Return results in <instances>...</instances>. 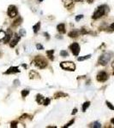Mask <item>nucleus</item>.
<instances>
[{
    "instance_id": "nucleus-28",
    "label": "nucleus",
    "mask_w": 114,
    "mask_h": 128,
    "mask_svg": "<svg viewBox=\"0 0 114 128\" xmlns=\"http://www.w3.org/2000/svg\"><path fill=\"white\" fill-rule=\"evenodd\" d=\"M25 34H26V31H25V29H20V31H19V35L22 37L25 36Z\"/></svg>"
},
{
    "instance_id": "nucleus-15",
    "label": "nucleus",
    "mask_w": 114,
    "mask_h": 128,
    "mask_svg": "<svg viewBox=\"0 0 114 128\" xmlns=\"http://www.w3.org/2000/svg\"><path fill=\"white\" fill-rule=\"evenodd\" d=\"M68 97L67 94H65L61 92H57V93H55L53 95V97L55 98V99H58V98H60V97Z\"/></svg>"
},
{
    "instance_id": "nucleus-16",
    "label": "nucleus",
    "mask_w": 114,
    "mask_h": 128,
    "mask_svg": "<svg viewBox=\"0 0 114 128\" xmlns=\"http://www.w3.org/2000/svg\"><path fill=\"white\" fill-rule=\"evenodd\" d=\"M54 50H50V51H46V55L47 57H48L49 59L51 60V61H53L54 60V56H53V54H54Z\"/></svg>"
},
{
    "instance_id": "nucleus-2",
    "label": "nucleus",
    "mask_w": 114,
    "mask_h": 128,
    "mask_svg": "<svg viewBox=\"0 0 114 128\" xmlns=\"http://www.w3.org/2000/svg\"><path fill=\"white\" fill-rule=\"evenodd\" d=\"M32 63L34 66H36L38 68H40V69H43L47 67L46 60L42 56H35L34 59L33 60Z\"/></svg>"
},
{
    "instance_id": "nucleus-9",
    "label": "nucleus",
    "mask_w": 114,
    "mask_h": 128,
    "mask_svg": "<svg viewBox=\"0 0 114 128\" xmlns=\"http://www.w3.org/2000/svg\"><path fill=\"white\" fill-rule=\"evenodd\" d=\"M75 0H62L63 6H64L66 9H68V10L73 8L74 4H75Z\"/></svg>"
},
{
    "instance_id": "nucleus-37",
    "label": "nucleus",
    "mask_w": 114,
    "mask_h": 128,
    "mask_svg": "<svg viewBox=\"0 0 114 128\" xmlns=\"http://www.w3.org/2000/svg\"><path fill=\"white\" fill-rule=\"evenodd\" d=\"M112 68L114 69V61H112ZM112 74H113V75H114V70H113V73H112Z\"/></svg>"
},
{
    "instance_id": "nucleus-25",
    "label": "nucleus",
    "mask_w": 114,
    "mask_h": 128,
    "mask_svg": "<svg viewBox=\"0 0 114 128\" xmlns=\"http://www.w3.org/2000/svg\"><path fill=\"white\" fill-rule=\"evenodd\" d=\"M80 32H81V33L82 35H85V34H88V33H89V31L87 30L85 27H82V28L81 29V31H80Z\"/></svg>"
},
{
    "instance_id": "nucleus-33",
    "label": "nucleus",
    "mask_w": 114,
    "mask_h": 128,
    "mask_svg": "<svg viewBox=\"0 0 114 128\" xmlns=\"http://www.w3.org/2000/svg\"><path fill=\"white\" fill-rule=\"evenodd\" d=\"M108 29L111 31V32H114V22L112 23L110 26H108Z\"/></svg>"
},
{
    "instance_id": "nucleus-4",
    "label": "nucleus",
    "mask_w": 114,
    "mask_h": 128,
    "mask_svg": "<svg viewBox=\"0 0 114 128\" xmlns=\"http://www.w3.org/2000/svg\"><path fill=\"white\" fill-rule=\"evenodd\" d=\"M60 67L66 71H75V64L73 61H63L60 63Z\"/></svg>"
},
{
    "instance_id": "nucleus-24",
    "label": "nucleus",
    "mask_w": 114,
    "mask_h": 128,
    "mask_svg": "<svg viewBox=\"0 0 114 128\" xmlns=\"http://www.w3.org/2000/svg\"><path fill=\"white\" fill-rule=\"evenodd\" d=\"M60 56H61L62 57H67V56H69V53L66 51H60Z\"/></svg>"
},
{
    "instance_id": "nucleus-19",
    "label": "nucleus",
    "mask_w": 114,
    "mask_h": 128,
    "mask_svg": "<svg viewBox=\"0 0 114 128\" xmlns=\"http://www.w3.org/2000/svg\"><path fill=\"white\" fill-rule=\"evenodd\" d=\"M91 56H92L91 55H87V56H84L78 57V58H77V61H85V60H88V59H89V58H91Z\"/></svg>"
},
{
    "instance_id": "nucleus-31",
    "label": "nucleus",
    "mask_w": 114,
    "mask_h": 128,
    "mask_svg": "<svg viewBox=\"0 0 114 128\" xmlns=\"http://www.w3.org/2000/svg\"><path fill=\"white\" fill-rule=\"evenodd\" d=\"M50 102H51V99H50V98H46V99H45V102H44L43 104H44L45 106H47L50 104Z\"/></svg>"
},
{
    "instance_id": "nucleus-39",
    "label": "nucleus",
    "mask_w": 114,
    "mask_h": 128,
    "mask_svg": "<svg viewBox=\"0 0 114 128\" xmlns=\"http://www.w3.org/2000/svg\"><path fill=\"white\" fill-rule=\"evenodd\" d=\"M111 123H112V125H114V118H112V120H111Z\"/></svg>"
},
{
    "instance_id": "nucleus-32",
    "label": "nucleus",
    "mask_w": 114,
    "mask_h": 128,
    "mask_svg": "<svg viewBox=\"0 0 114 128\" xmlns=\"http://www.w3.org/2000/svg\"><path fill=\"white\" fill-rule=\"evenodd\" d=\"M36 48H37V50H39V51L44 50V46H43L42 45H40V44H37V45H36Z\"/></svg>"
},
{
    "instance_id": "nucleus-38",
    "label": "nucleus",
    "mask_w": 114,
    "mask_h": 128,
    "mask_svg": "<svg viewBox=\"0 0 114 128\" xmlns=\"http://www.w3.org/2000/svg\"><path fill=\"white\" fill-rule=\"evenodd\" d=\"M86 1H87L88 4H92V3L94 2V0H86Z\"/></svg>"
},
{
    "instance_id": "nucleus-20",
    "label": "nucleus",
    "mask_w": 114,
    "mask_h": 128,
    "mask_svg": "<svg viewBox=\"0 0 114 128\" xmlns=\"http://www.w3.org/2000/svg\"><path fill=\"white\" fill-rule=\"evenodd\" d=\"M7 33L3 30H0V42H3L4 39H5V37H6Z\"/></svg>"
},
{
    "instance_id": "nucleus-22",
    "label": "nucleus",
    "mask_w": 114,
    "mask_h": 128,
    "mask_svg": "<svg viewBox=\"0 0 114 128\" xmlns=\"http://www.w3.org/2000/svg\"><path fill=\"white\" fill-rule=\"evenodd\" d=\"M21 94H22V97H26L29 94V91L28 90H23L22 92H21Z\"/></svg>"
},
{
    "instance_id": "nucleus-21",
    "label": "nucleus",
    "mask_w": 114,
    "mask_h": 128,
    "mask_svg": "<svg viewBox=\"0 0 114 128\" xmlns=\"http://www.w3.org/2000/svg\"><path fill=\"white\" fill-rule=\"evenodd\" d=\"M90 106V102H85L83 104H82V107H81V109H82V112H86L87 108H88V107Z\"/></svg>"
},
{
    "instance_id": "nucleus-13",
    "label": "nucleus",
    "mask_w": 114,
    "mask_h": 128,
    "mask_svg": "<svg viewBox=\"0 0 114 128\" xmlns=\"http://www.w3.org/2000/svg\"><path fill=\"white\" fill-rule=\"evenodd\" d=\"M80 33H81V32H79V31L72 30L71 32H69V33H68V35H69V37H70V38H77V37H79Z\"/></svg>"
},
{
    "instance_id": "nucleus-27",
    "label": "nucleus",
    "mask_w": 114,
    "mask_h": 128,
    "mask_svg": "<svg viewBox=\"0 0 114 128\" xmlns=\"http://www.w3.org/2000/svg\"><path fill=\"white\" fill-rule=\"evenodd\" d=\"M17 125H19V123L17 121H12L11 122V124H10V127H18V126Z\"/></svg>"
},
{
    "instance_id": "nucleus-26",
    "label": "nucleus",
    "mask_w": 114,
    "mask_h": 128,
    "mask_svg": "<svg viewBox=\"0 0 114 128\" xmlns=\"http://www.w3.org/2000/svg\"><path fill=\"white\" fill-rule=\"evenodd\" d=\"M106 106H107L108 108H110L111 110H114V106L112 105V104L110 102H108V101H106Z\"/></svg>"
},
{
    "instance_id": "nucleus-40",
    "label": "nucleus",
    "mask_w": 114,
    "mask_h": 128,
    "mask_svg": "<svg viewBox=\"0 0 114 128\" xmlns=\"http://www.w3.org/2000/svg\"><path fill=\"white\" fill-rule=\"evenodd\" d=\"M76 2H81V1H83V0H75Z\"/></svg>"
},
{
    "instance_id": "nucleus-41",
    "label": "nucleus",
    "mask_w": 114,
    "mask_h": 128,
    "mask_svg": "<svg viewBox=\"0 0 114 128\" xmlns=\"http://www.w3.org/2000/svg\"><path fill=\"white\" fill-rule=\"evenodd\" d=\"M40 1H43V0H40Z\"/></svg>"
},
{
    "instance_id": "nucleus-18",
    "label": "nucleus",
    "mask_w": 114,
    "mask_h": 128,
    "mask_svg": "<svg viewBox=\"0 0 114 128\" xmlns=\"http://www.w3.org/2000/svg\"><path fill=\"white\" fill-rule=\"evenodd\" d=\"M40 29V22H38L37 24H35L34 26H33V31H34V33H38Z\"/></svg>"
},
{
    "instance_id": "nucleus-11",
    "label": "nucleus",
    "mask_w": 114,
    "mask_h": 128,
    "mask_svg": "<svg viewBox=\"0 0 114 128\" xmlns=\"http://www.w3.org/2000/svg\"><path fill=\"white\" fill-rule=\"evenodd\" d=\"M40 74L37 73L36 71H34V70H31V71L29 72V79H40Z\"/></svg>"
},
{
    "instance_id": "nucleus-7",
    "label": "nucleus",
    "mask_w": 114,
    "mask_h": 128,
    "mask_svg": "<svg viewBox=\"0 0 114 128\" xmlns=\"http://www.w3.org/2000/svg\"><path fill=\"white\" fill-rule=\"evenodd\" d=\"M7 14H8L10 18H14V17H16V15H17V14H18L17 8H16L15 5H10L8 8V10H7Z\"/></svg>"
},
{
    "instance_id": "nucleus-36",
    "label": "nucleus",
    "mask_w": 114,
    "mask_h": 128,
    "mask_svg": "<svg viewBox=\"0 0 114 128\" xmlns=\"http://www.w3.org/2000/svg\"><path fill=\"white\" fill-rule=\"evenodd\" d=\"M44 35H46V37L47 39H50V37H49V33H44Z\"/></svg>"
},
{
    "instance_id": "nucleus-34",
    "label": "nucleus",
    "mask_w": 114,
    "mask_h": 128,
    "mask_svg": "<svg viewBox=\"0 0 114 128\" xmlns=\"http://www.w3.org/2000/svg\"><path fill=\"white\" fill-rule=\"evenodd\" d=\"M28 117H29L28 114H23V115H22V116H21V117H20V120H24V119L28 118Z\"/></svg>"
},
{
    "instance_id": "nucleus-30",
    "label": "nucleus",
    "mask_w": 114,
    "mask_h": 128,
    "mask_svg": "<svg viewBox=\"0 0 114 128\" xmlns=\"http://www.w3.org/2000/svg\"><path fill=\"white\" fill-rule=\"evenodd\" d=\"M83 18V15H76L75 16V21H79L81 19H82Z\"/></svg>"
},
{
    "instance_id": "nucleus-42",
    "label": "nucleus",
    "mask_w": 114,
    "mask_h": 128,
    "mask_svg": "<svg viewBox=\"0 0 114 128\" xmlns=\"http://www.w3.org/2000/svg\"><path fill=\"white\" fill-rule=\"evenodd\" d=\"M0 56H1V52H0Z\"/></svg>"
},
{
    "instance_id": "nucleus-14",
    "label": "nucleus",
    "mask_w": 114,
    "mask_h": 128,
    "mask_svg": "<svg viewBox=\"0 0 114 128\" xmlns=\"http://www.w3.org/2000/svg\"><path fill=\"white\" fill-rule=\"evenodd\" d=\"M45 99L46 98L44 97L41 94H38V95L36 96V102L38 104H43L44 102H45Z\"/></svg>"
},
{
    "instance_id": "nucleus-1",
    "label": "nucleus",
    "mask_w": 114,
    "mask_h": 128,
    "mask_svg": "<svg viewBox=\"0 0 114 128\" xmlns=\"http://www.w3.org/2000/svg\"><path fill=\"white\" fill-rule=\"evenodd\" d=\"M109 8L106 4H102V5H100L96 9V10L94 12L93 15H92V18L94 20H97V19L101 18L102 16H104L106 14V12L108 11Z\"/></svg>"
},
{
    "instance_id": "nucleus-12",
    "label": "nucleus",
    "mask_w": 114,
    "mask_h": 128,
    "mask_svg": "<svg viewBox=\"0 0 114 128\" xmlns=\"http://www.w3.org/2000/svg\"><path fill=\"white\" fill-rule=\"evenodd\" d=\"M57 30L58 33H60L61 34L66 33V29H65V25L63 23H60L57 26Z\"/></svg>"
},
{
    "instance_id": "nucleus-23",
    "label": "nucleus",
    "mask_w": 114,
    "mask_h": 128,
    "mask_svg": "<svg viewBox=\"0 0 114 128\" xmlns=\"http://www.w3.org/2000/svg\"><path fill=\"white\" fill-rule=\"evenodd\" d=\"M92 127H94V128H100L101 127V124H100L99 121H95L93 123V126H91Z\"/></svg>"
},
{
    "instance_id": "nucleus-29",
    "label": "nucleus",
    "mask_w": 114,
    "mask_h": 128,
    "mask_svg": "<svg viewBox=\"0 0 114 128\" xmlns=\"http://www.w3.org/2000/svg\"><path fill=\"white\" fill-rule=\"evenodd\" d=\"M74 122H75V120H74V119H73V120H70V121H69V123H67V124L65 125V126H63V128H66V127H69V126H70L72 124H73Z\"/></svg>"
},
{
    "instance_id": "nucleus-35",
    "label": "nucleus",
    "mask_w": 114,
    "mask_h": 128,
    "mask_svg": "<svg viewBox=\"0 0 114 128\" xmlns=\"http://www.w3.org/2000/svg\"><path fill=\"white\" fill-rule=\"evenodd\" d=\"M76 113H77V108H74L73 111H72V113H71V114L72 115H74V114H75Z\"/></svg>"
},
{
    "instance_id": "nucleus-3",
    "label": "nucleus",
    "mask_w": 114,
    "mask_h": 128,
    "mask_svg": "<svg viewBox=\"0 0 114 128\" xmlns=\"http://www.w3.org/2000/svg\"><path fill=\"white\" fill-rule=\"evenodd\" d=\"M112 53L111 52H104L99 57V60H98V63L99 65L101 66H106L107 65V63L110 61L111 58H112Z\"/></svg>"
},
{
    "instance_id": "nucleus-17",
    "label": "nucleus",
    "mask_w": 114,
    "mask_h": 128,
    "mask_svg": "<svg viewBox=\"0 0 114 128\" xmlns=\"http://www.w3.org/2000/svg\"><path fill=\"white\" fill-rule=\"evenodd\" d=\"M22 21H23V19L21 18V17H18L16 20H14V22L12 23V26L13 27H16V26H20V24L22 23Z\"/></svg>"
},
{
    "instance_id": "nucleus-6",
    "label": "nucleus",
    "mask_w": 114,
    "mask_h": 128,
    "mask_svg": "<svg viewBox=\"0 0 114 128\" xmlns=\"http://www.w3.org/2000/svg\"><path fill=\"white\" fill-rule=\"evenodd\" d=\"M69 50L71 51L72 54H73L75 56H77L78 55H79L80 53V51H81V47H80L79 44L76 42L73 43V44H71V45H69Z\"/></svg>"
},
{
    "instance_id": "nucleus-5",
    "label": "nucleus",
    "mask_w": 114,
    "mask_h": 128,
    "mask_svg": "<svg viewBox=\"0 0 114 128\" xmlns=\"http://www.w3.org/2000/svg\"><path fill=\"white\" fill-rule=\"evenodd\" d=\"M109 79V75H108V73H106V71H100L98 73L97 76H96V79H97V81L99 82H106L107 79Z\"/></svg>"
},
{
    "instance_id": "nucleus-8",
    "label": "nucleus",
    "mask_w": 114,
    "mask_h": 128,
    "mask_svg": "<svg viewBox=\"0 0 114 128\" xmlns=\"http://www.w3.org/2000/svg\"><path fill=\"white\" fill-rule=\"evenodd\" d=\"M20 39H21L20 35L15 34L14 36H13V39H10V46L11 47V48H14V47L18 44V42L20 41Z\"/></svg>"
},
{
    "instance_id": "nucleus-10",
    "label": "nucleus",
    "mask_w": 114,
    "mask_h": 128,
    "mask_svg": "<svg viewBox=\"0 0 114 128\" xmlns=\"http://www.w3.org/2000/svg\"><path fill=\"white\" fill-rule=\"evenodd\" d=\"M21 70L19 69L18 67H10L6 72H4V74H12V73H20Z\"/></svg>"
}]
</instances>
